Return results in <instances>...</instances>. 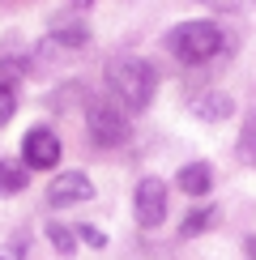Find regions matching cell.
<instances>
[{"label":"cell","instance_id":"cell-1","mask_svg":"<svg viewBox=\"0 0 256 260\" xmlns=\"http://www.w3.org/2000/svg\"><path fill=\"white\" fill-rule=\"evenodd\" d=\"M107 90L111 99L124 107V111H145L154 103V90H158V73L149 60H137V56H124V60H111L107 64Z\"/></svg>","mask_w":256,"mask_h":260},{"label":"cell","instance_id":"cell-2","mask_svg":"<svg viewBox=\"0 0 256 260\" xmlns=\"http://www.w3.org/2000/svg\"><path fill=\"white\" fill-rule=\"evenodd\" d=\"M222 47H227V39L213 21H179L175 30H167V51L179 56L184 64H205Z\"/></svg>","mask_w":256,"mask_h":260},{"label":"cell","instance_id":"cell-3","mask_svg":"<svg viewBox=\"0 0 256 260\" xmlns=\"http://www.w3.org/2000/svg\"><path fill=\"white\" fill-rule=\"evenodd\" d=\"M85 128H90V141L94 145H124L128 141V111L115 99H94L85 107Z\"/></svg>","mask_w":256,"mask_h":260},{"label":"cell","instance_id":"cell-4","mask_svg":"<svg viewBox=\"0 0 256 260\" xmlns=\"http://www.w3.org/2000/svg\"><path fill=\"white\" fill-rule=\"evenodd\" d=\"M133 218H137V226H145V231L163 226V218H167V188H163V179L145 175L141 183H137V192H133Z\"/></svg>","mask_w":256,"mask_h":260},{"label":"cell","instance_id":"cell-5","mask_svg":"<svg viewBox=\"0 0 256 260\" xmlns=\"http://www.w3.org/2000/svg\"><path fill=\"white\" fill-rule=\"evenodd\" d=\"M21 162H26L30 171H51L60 162V137L51 133V128H30L26 141H21Z\"/></svg>","mask_w":256,"mask_h":260},{"label":"cell","instance_id":"cell-6","mask_svg":"<svg viewBox=\"0 0 256 260\" xmlns=\"http://www.w3.org/2000/svg\"><path fill=\"white\" fill-rule=\"evenodd\" d=\"M81 201H94V183L81 171H64V175H56L47 183V205L51 209H69V205H81Z\"/></svg>","mask_w":256,"mask_h":260},{"label":"cell","instance_id":"cell-7","mask_svg":"<svg viewBox=\"0 0 256 260\" xmlns=\"http://www.w3.org/2000/svg\"><path fill=\"white\" fill-rule=\"evenodd\" d=\"M231 111H235V103H231V94H222V90H209V94H201V99H192V115H197V120L218 124V120H227Z\"/></svg>","mask_w":256,"mask_h":260},{"label":"cell","instance_id":"cell-8","mask_svg":"<svg viewBox=\"0 0 256 260\" xmlns=\"http://www.w3.org/2000/svg\"><path fill=\"white\" fill-rule=\"evenodd\" d=\"M179 192H188V197H205V192L213 188V171H209V162H188V167H179Z\"/></svg>","mask_w":256,"mask_h":260},{"label":"cell","instance_id":"cell-9","mask_svg":"<svg viewBox=\"0 0 256 260\" xmlns=\"http://www.w3.org/2000/svg\"><path fill=\"white\" fill-rule=\"evenodd\" d=\"M51 43H56V47H85V43H90V26L60 17L56 26H51Z\"/></svg>","mask_w":256,"mask_h":260},{"label":"cell","instance_id":"cell-10","mask_svg":"<svg viewBox=\"0 0 256 260\" xmlns=\"http://www.w3.org/2000/svg\"><path fill=\"white\" fill-rule=\"evenodd\" d=\"M30 183V167L26 162H0V197H17Z\"/></svg>","mask_w":256,"mask_h":260},{"label":"cell","instance_id":"cell-11","mask_svg":"<svg viewBox=\"0 0 256 260\" xmlns=\"http://www.w3.org/2000/svg\"><path fill=\"white\" fill-rule=\"evenodd\" d=\"M213 222H218V209H213V205H201V209H192L188 218L179 222V235H184V239H197V235H205Z\"/></svg>","mask_w":256,"mask_h":260},{"label":"cell","instance_id":"cell-12","mask_svg":"<svg viewBox=\"0 0 256 260\" xmlns=\"http://www.w3.org/2000/svg\"><path fill=\"white\" fill-rule=\"evenodd\" d=\"M47 239H51V247H56L60 256H73V252H77V231L64 226V222H47Z\"/></svg>","mask_w":256,"mask_h":260},{"label":"cell","instance_id":"cell-13","mask_svg":"<svg viewBox=\"0 0 256 260\" xmlns=\"http://www.w3.org/2000/svg\"><path fill=\"white\" fill-rule=\"evenodd\" d=\"M13 111H17V90L9 81H0V128L13 120Z\"/></svg>","mask_w":256,"mask_h":260},{"label":"cell","instance_id":"cell-14","mask_svg":"<svg viewBox=\"0 0 256 260\" xmlns=\"http://www.w3.org/2000/svg\"><path fill=\"white\" fill-rule=\"evenodd\" d=\"M239 158L248 162V167H256V115H252V124L243 128V137H239Z\"/></svg>","mask_w":256,"mask_h":260},{"label":"cell","instance_id":"cell-15","mask_svg":"<svg viewBox=\"0 0 256 260\" xmlns=\"http://www.w3.org/2000/svg\"><path fill=\"white\" fill-rule=\"evenodd\" d=\"M26 247H30L26 235H13L9 243H0V260H26Z\"/></svg>","mask_w":256,"mask_h":260},{"label":"cell","instance_id":"cell-16","mask_svg":"<svg viewBox=\"0 0 256 260\" xmlns=\"http://www.w3.org/2000/svg\"><path fill=\"white\" fill-rule=\"evenodd\" d=\"M17 77H21V60H17V56H9V47H5V51H0V81L13 85Z\"/></svg>","mask_w":256,"mask_h":260},{"label":"cell","instance_id":"cell-17","mask_svg":"<svg viewBox=\"0 0 256 260\" xmlns=\"http://www.w3.org/2000/svg\"><path fill=\"white\" fill-rule=\"evenodd\" d=\"M73 231H77V239H81V243H90V247H107V235L99 231V226L81 222V226H73Z\"/></svg>","mask_w":256,"mask_h":260},{"label":"cell","instance_id":"cell-18","mask_svg":"<svg viewBox=\"0 0 256 260\" xmlns=\"http://www.w3.org/2000/svg\"><path fill=\"white\" fill-rule=\"evenodd\" d=\"M209 9H222V13H235V9H243V0H205Z\"/></svg>","mask_w":256,"mask_h":260},{"label":"cell","instance_id":"cell-19","mask_svg":"<svg viewBox=\"0 0 256 260\" xmlns=\"http://www.w3.org/2000/svg\"><path fill=\"white\" fill-rule=\"evenodd\" d=\"M243 252H248V260H256V235H252L248 243H243Z\"/></svg>","mask_w":256,"mask_h":260},{"label":"cell","instance_id":"cell-20","mask_svg":"<svg viewBox=\"0 0 256 260\" xmlns=\"http://www.w3.org/2000/svg\"><path fill=\"white\" fill-rule=\"evenodd\" d=\"M81 5H90V0H81Z\"/></svg>","mask_w":256,"mask_h":260}]
</instances>
